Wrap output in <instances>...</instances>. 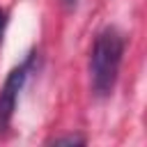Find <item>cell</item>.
<instances>
[{"label": "cell", "mask_w": 147, "mask_h": 147, "mask_svg": "<svg viewBox=\"0 0 147 147\" xmlns=\"http://www.w3.org/2000/svg\"><path fill=\"white\" fill-rule=\"evenodd\" d=\"M124 46V34L115 28H106L96 34L90 53V80L96 96H108L113 92L119 76Z\"/></svg>", "instance_id": "obj_1"}, {"label": "cell", "mask_w": 147, "mask_h": 147, "mask_svg": "<svg viewBox=\"0 0 147 147\" xmlns=\"http://www.w3.org/2000/svg\"><path fill=\"white\" fill-rule=\"evenodd\" d=\"M30 64H32V55L23 64L14 67L7 74V78H5V83L0 87V126H7V122L14 115V108H16V101H18V92L23 90V83L28 78V71H30Z\"/></svg>", "instance_id": "obj_2"}, {"label": "cell", "mask_w": 147, "mask_h": 147, "mask_svg": "<svg viewBox=\"0 0 147 147\" xmlns=\"http://www.w3.org/2000/svg\"><path fill=\"white\" fill-rule=\"evenodd\" d=\"M51 142L53 145H85V138L83 136H60V138H53Z\"/></svg>", "instance_id": "obj_3"}, {"label": "cell", "mask_w": 147, "mask_h": 147, "mask_svg": "<svg viewBox=\"0 0 147 147\" xmlns=\"http://www.w3.org/2000/svg\"><path fill=\"white\" fill-rule=\"evenodd\" d=\"M5 25H7V11L0 9V39H2V32H5Z\"/></svg>", "instance_id": "obj_4"}, {"label": "cell", "mask_w": 147, "mask_h": 147, "mask_svg": "<svg viewBox=\"0 0 147 147\" xmlns=\"http://www.w3.org/2000/svg\"><path fill=\"white\" fill-rule=\"evenodd\" d=\"M64 2H67V5H69V7H71V5H74V2H76V0H64Z\"/></svg>", "instance_id": "obj_5"}]
</instances>
